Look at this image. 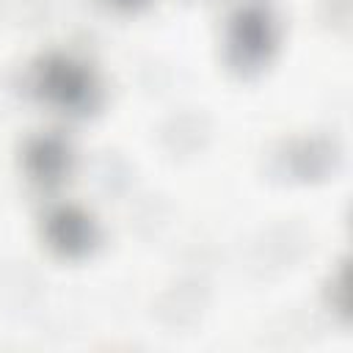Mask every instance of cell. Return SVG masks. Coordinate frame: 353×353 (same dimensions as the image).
Returning <instances> with one entry per match:
<instances>
[{"instance_id":"5b68a950","label":"cell","mask_w":353,"mask_h":353,"mask_svg":"<svg viewBox=\"0 0 353 353\" xmlns=\"http://www.w3.org/2000/svg\"><path fill=\"white\" fill-rule=\"evenodd\" d=\"M116 3H135V0H116Z\"/></svg>"},{"instance_id":"7a4b0ae2","label":"cell","mask_w":353,"mask_h":353,"mask_svg":"<svg viewBox=\"0 0 353 353\" xmlns=\"http://www.w3.org/2000/svg\"><path fill=\"white\" fill-rule=\"evenodd\" d=\"M50 221H52V223H50V234H52V240H55L61 248H66V251H80V248L88 245V240H91V223H88L80 212H74V210H61V212H55Z\"/></svg>"},{"instance_id":"277c9868","label":"cell","mask_w":353,"mask_h":353,"mask_svg":"<svg viewBox=\"0 0 353 353\" xmlns=\"http://www.w3.org/2000/svg\"><path fill=\"white\" fill-rule=\"evenodd\" d=\"M63 163H66V152L55 138H44L30 149V165L44 179H52L63 168Z\"/></svg>"},{"instance_id":"3957f363","label":"cell","mask_w":353,"mask_h":353,"mask_svg":"<svg viewBox=\"0 0 353 353\" xmlns=\"http://www.w3.org/2000/svg\"><path fill=\"white\" fill-rule=\"evenodd\" d=\"M234 41H237V47H243V55L245 58H259L265 52L268 41H270V36H268V19L262 14H256V11L240 17V22H237V39Z\"/></svg>"},{"instance_id":"6da1fadb","label":"cell","mask_w":353,"mask_h":353,"mask_svg":"<svg viewBox=\"0 0 353 353\" xmlns=\"http://www.w3.org/2000/svg\"><path fill=\"white\" fill-rule=\"evenodd\" d=\"M41 85L50 97H55L63 105H83L91 94V83L88 74L83 69H77L69 61H52L41 69Z\"/></svg>"}]
</instances>
